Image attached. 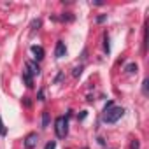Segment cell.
I'll return each instance as SVG.
<instances>
[{"label": "cell", "instance_id": "cell-21", "mask_svg": "<svg viewBox=\"0 0 149 149\" xmlns=\"http://www.w3.org/2000/svg\"><path fill=\"white\" fill-rule=\"evenodd\" d=\"M84 149H88V147H84Z\"/></svg>", "mask_w": 149, "mask_h": 149}, {"label": "cell", "instance_id": "cell-20", "mask_svg": "<svg viewBox=\"0 0 149 149\" xmlns=\"http://www.w3.org/2000/svg\"><path fill=\"white\" fill-rule=\"evenodd\" d=\"M61 79H63V72H60V74H58V76H56V79H54V83H60Z\"/></svg>", "mask_w": 149, "mask_h": 149}, {"label": "cell", "instance_id": "cell-1", "mask_svg": "<svg viewBox=\"0 0 149 149\" xmlns=\"http://www.w3.org/2000/svg\"><path fill=\"white\" fill-rule=\"evenodd\" d=\"M125 114V109L123 107H118V105H112L111 109H105L104 114H102V121L107 123V125H114L118 119H121Z\"/></svg>", "mask_w": 149, "mask_h": 149}, {"label": "cell", "instance_id": "cell-19", "mask_svg": "<svg viewBox=\"0 0 149 149\" xmlns=\"http://www.w3.org/2000/svg\"><path fill=\"white\" fill-rule=\"evenodd\" d=\"M86 114H88V112H86V111H83V112H81V114L77 116V119H79V121H83V119L86 118Z\"/></svg>", "mask_w": 149, "mask_h": 149}, {"label": "cell", "instance_id": "cell-4", "mask_svg": "<svg viewBox=\"0 0 149 149\" xmlns=\"http://www.w3.org/2000/svg\"><path fill=\"white\" fill-rule=\"evenodd\" d=\"M54 54H56V58H63V56L67 54V47H65V42H63V40H58V42H56Z\"/></svg>", "mask_w": 149, "mask_h": 149}, {"label": "cell", "instance_id": "cell-11", "mask_svg": "<svg viewBox=\"0 0 149 149\" xmlns=\"http://www.w3.org/2000/svg\"><path fill=\"white\" fill-rule=\"evenodd\" d=\"M125 70H126L128 74H133V72H137V63H128Z\"/></svg>", "mask_w": 149, "mask_h": 149}, {"label": "cell", "instance_id": "cell-13", "mask_svg": "<svg viewBox=\"0 0 149 149\" xmlns=\"http://www.w3.org/2000/svg\"><path fill=\"white\" fill-rule=\"evenodd\" d=\"M147 84H149V81L144 79V81H142V95H144V97H147Z\"/></svg>", "mask_w": 149, "mask_h": 149}, {"label": "cell", "instance_id": "cell-14", "mask_svg": "<svg viewBox=\"0 0 149 149\" xmlns=\"http://www.w3.org/2000/svg\"><path fill=\"white\" fill-rule=\"evenodd\" d=\"M39 26H40V19H35V21L32 23V32H35V30H39Z\"/></svg>", "mask_w": 149, "mask_h": 149}, {"label": "cell", "instance_id": "cell-12", "mask_svg": "<svg viewBox=\"0 0 149 149\" xmlns=\"http://www.w3.org/2000/svg\"><path fill=\"white\" fill-rule=\"evenodd\" d=\"M81 74H83V65H81V67H76V68H74V72H72V76H74V77H79Z\"/></svg>", "mask_w": 149, "mask_h": 149}, {"label": "cell", "instance_id": "cell-17", "mask_svg": "<svg viewBox=\"0 0 149 149\" xmlns=\"http://www.w3.org/2000/svg\"><path fill=\"white\" fill-rule=\"evenodd\" d=\"M105 19H107V14H104V16H98V18H97V23H104Z\"/></svg>", "mask_w": 149, "mask_h": 149}, {"label": "cell", "instance_id": "cell-5", "mask_svg": "<svg viewBox=\"0 0 149 149\" xmlns=\"http://www.w3.org/2000/svg\"><path fill=\"white\" fill-rule=\"evenodd\" d=\"M26 70L32 74V76H39L40 74V67L35 61H26Z\"/></svg>", "mask_w": 149, "mask_h": 149}, {"label": "cell", "instance_id": "cell-2", "mask_svg": "<svg viewBox=\"0 0 149 149\" xmlns=\"http://www.w3.org/2000/svg\"><path fill=\"white\" fill-rule=\"evenodd\" d=\"M54 132H56V137L58 139H65L67 133H68V119L65 116H58L56 121H54Z\"/></svg>", "mask_w": 149, "mask_h": 149}, {"label": "cell", "instance_id": "cell-10", "mask_svg": "<svg viewBox=\"0 0 149 149\" xmlns=\"http://www.w3.org/2000/svg\"><path fill=\"white\" fill-rule=\"evenodd\" d=\"M6 135H7V126L4 125L2 116H0V137H6Z\"/></svg>", "mask_w": 149, "mask_h": 149}, {"label": "cell", "instance_id": "cell-9", "mask_svg": "<svg viewBox=\"0 0 149 149\" xmlns=\"http://www.w3.org/2000/svg\"><path fill=\"white\" fill-rule=\"evenodd\" d=\"M104 49H105V53H107V54L111 53V44H109V35H107V33L104 35Z\"/></svg>", "mask_w": 149, "mask_h": 149}, {"label": "cell", "instance_id": "cell-6", "mask_svg": "<svg viewBox=\"0 0 149 149\" xmlns=\"http://www.w3.org/2000/svg\"><path fill=\"white\" fill-rule=\"evenodd\" d=\"M23 81H25V84H26L28 88H32V86H33V76H32V74H30L26 68L23 70Z\"/></svg>", "mask_w": 149, "mask_h": 149}, {"label": "cell", "instance_id": "cell-15", "mask_svg": "<svg viewBox=\"0 0 149 149\" xmlns=\"http://www.w3.org/2000/svg\"><path fill=\"white\" fill-rule=\"evenodd\" d=\"M44 149H56V142H54V140H51V142H47Z\"/></svg>", "mask_w": 149, "mask_h": 149}, {"label": "cell", "instance_id": "cell-8", "mask_svg": "<svg viewBox=\"0 0 149 149\" xmlns=\"http://www.w3.org/2000/svg\"><path fill=\"white\" fill-rule=\"evenodd\" d=\"M49 126V112L44 111L42 112V128H47Z\"/></svg>", "mask_w": 149, "mask_h": 149}, {"label": "cell", "instance_id": "cell-7", "mask_svg": "<svg viewBox=\"0 0 149 149\" xmlns=\"http://www.w3.org/2000/svg\"><path fill=\"white\" fill-rule=\"evenodd\" d=\"M30 49H32V53L35 54V60H42V58H44V49H42L40 46H32Z\"/></svg>", "mask_w": 149, "mask_h": 149}, {"label": "cell", "instance_id": "cell-3", "mask_svg": "<svg viewBox=\"0 0 149 149\" xmlns=\"http://www.w3.org/2000/svg\"><path fill=\"white\" fill-rule=\"evenodd\" d=\"M37 142H39V135L32 132V133H28V135L25 137L23 147H25V149H33V147H37Z\"/></svg>", "mask_w": 149, "mask_h": 149}, {"label": "cell", "instance_id": "cell-18", "mask_svg": "<svg viewBox=\"0 0 149 149\" xmlns=\"http://www.w3.org/2000/svg\"><path fill=\"white\" fill-rule=\"evenodd\" d=\"M37 98H39L40 102H42V100H46V98H44V90H39V97H37Z\"/></svg>", "mask_w": 149, "mask_h": 149}, {"label": "cell", "instance_id": "cell-16", "mask_svg": "<svg viewBox=\"0 0 149 149\" xmlns=\"http://www.w3.org/2000/svg\"><path fill=\"white\" fill-rule=\"evenodd\" d=\"M139 147H140L139 140H132V146H130V149H139Z\"/></svg>", "mask_w": 149, "mask_h": 149}]
</instances>
